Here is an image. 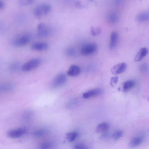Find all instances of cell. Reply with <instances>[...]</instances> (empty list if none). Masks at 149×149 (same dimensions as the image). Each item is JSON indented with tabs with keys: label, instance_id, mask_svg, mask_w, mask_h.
Wrapping results in <instances>:
<instances>
[{
	"label": "cell",
	"instance_id": "18",
	"mask_svg": "<svg viewBox=\"0 0 149 149\" xmlns=\"http://www.w3.org/2000/svg\"><path fill=\"white\" fill-rule=\"evenodd\" d=\"M14 87V85L13 84L6 83L0 86V90L3 92H8L12 90Z\"/></svg>",
	"mask_w": 149,
	"mask_h": 149
},
{
	"label": "cell",
	"instance_id": "10",
	"mask_svg": "<svg viewBox=\"0 0 149 149\" xmlns=\"http://www.w3.org/2000/svg\"><path fill=\"white\" fill-rule=\"evenodd\" d=\"M118 36V33L116 31H112L110 36V41L109 47L111 49H114L117 44Z\"/></svg>",
	"mask_w": 149,
	"mask_h": 149
},
{
	"label": "cell",
	"instance_id": "21",
	"mask_svg": "<svg viewBox=\"0 0 149 149\" xmlns=\"http://www.w3.org/2000/svg\"><path fill=\"white\" fill-rule=\"evenodd\" d=\"M47 132V130L45 129H40L35 131L33 133L34 135L36 136H40L45 135Z\"/></svg>",
	"mask_w": 149,
	"mask_h": 149
},
{
	"label": "cell",
	"instance_id": "22",
	"mask_svg": "<svg viewBox=\"0 0 149 149\" xmlns=\"http://www.w3.org/2000/svg\"><path fill=\"white\" fill-rule=\"evenodd\" d=\"M118 16L115 13H111L108 16L109 21L112 23H116L118 21Z\"/></svg>",
	"mask_w": 149,
	"mask_h": 149
},
{
	"label": "cell",
	"instance_id": "13",
	"mask_svg": "<svg viewBox=\"0 0 149 149\" xmlns=\"http://www.w3.org/2000/svg\"><path fill=\"white\" fill-rule=\"evenodd\" d=\"M48 47V44L44 42H36L32 45L31 48L35 51H40L47 49Z\"/></svg>",
	"mask_w": 149,
	"mask_h": 149
},
{
	"label": "cell",
	"instance_id": "33",
	"mask_svg": "<svg viewBox=\"0 0 149 149\" xmlns=\"http://www.w3.org/2000/svg\"><path fill=\"white\" fill-rule=\"evenodd\" d=\"M148 101H149V97L148 98Z\"/></svg>",
	"mask_w": 149,
	"mask_h": 149
},
{
	"label": "cell",
	"instance_id": "31",
	"mask_svg": "<svg viewBox=\"0 0 149 149\" xmlns=\"http://www.w3.org/2000/svg\"><path fill=\"white\" fill-rule=\"evenodd\" d=\"M67 54L69 55H72L74 53V50L72 48H69L67 51Z\"/></svg>",
	"mask_w": 149,
	"mask_h": 149
},
{
	"label": "cell",
	"instance_id": "29",
	"mask_svg": "<svg viewBox=\"0 0 149 149\" xmlns=\"http://www.w3.org/2000/svg\"><path fill=\"white\" fill-rule=\"evenodd\" d=\"M118 79V77L117 76L113 77L111 78L110 84L113 87L117 83Z\"/></svg>",
	"mask_w": 149,
	"mask_h": 149
},
{
	"label": "cell",
	"instance_id": "30",
	"mask_svg": "<svg viewBox=\"0 0 149 149\" xmlns=\"http://www.w3.org/2000/svg\"><path fill=\"white\" fill-rule=\"evenodd\" d=\"M32 115V112L30 111H26L23 115V117L24 119H27L29 118Z\"/></svg>",
	"mask_w": 149,
	"mask_h": 149
},
{
	"label": "cell",
	"instance_id": "3",
	"mask_svg": "<svg viewBox=\"0 0 149 149\" xmlns=\"http://www.w3.org/2000/svg\"><path fill=\"white\" fill-rule=\"evenodd\" d=\"M40 60L38 58H32L23 64L21 69L23 71L31 70L37 68L40 64Z\"/></svg>",
	"mask_w": 149,
	"mask_h": 149
},
{
	"label": "cell",
	"instance_id": "5",
	"mask_svg": "<svg viewBox=\"0 0 149 149\" xmlns=\"http://www.w3.org/2000/svg\"><path fill=\"white\" fill-rule=\"evenodd\" d=\"M97 46L93 43H90L83 46L81 49V54L84 56H88L94 53L96 51Z\"/></svg>",
	"mask_w": 149,
	"mask_h": 149
},
{
	"label": "cell",
	"instance_id": "28",
	"mask_svg": "<svg viewBox=\"0 0 149 149\" xmlns=\"http://www.w3.org/2000/svg\"><path fill=\"white\" fill-rule=\"evenodd\" d=\"M149 65L146 63L142 64L140 66V70L142 72H146L148 70Z\"/></svg>",
	"mask_w": 149,
	"mask_h": 149
},
{
	"label": "cell",
	"instance_id": "2",
	"mask_svg": "<svg viewBox=\"0 0 149 149\" xmlns=\"http://www.w3.org/2000/svg\"><path fill=\"white\" fill-rule=\"evenodd\" d=\"M31 38V35L29 34L22 35L15 38L12 41V44L17 47L24 46L29 43Z\"/></svg>",
	"mask_w": 149,
	"mask_h": 149
},
{
	"label": "cell",
	"instance_id": "7",
	"mask_svg": "<svg viewBox=\"0 0 149 149\" xmlns=\"http://www.w3.org/2000/svg\"><path fill=\"white\" fill-rule=\"evenodd\" d=\"M26 132V130L24 128H19L9 130L7 134L10 138L15 139L20 137L24 134Z\"/></svg>",
	"mask_w": 149,
	"mask_h": 149
},
{
	"label": "cell",
	"instance_id": "32",
	"mask_svg": "<svg viewBox=\"0 0 149 149\" xmlns=\"http://www.w3.org/2000/svg\"><path fill=\"white\" fill-rule=\"evenodd\" d=\"M5 5L4 2L1 0L0 1V9H3L5 7Z\"/></svg>",
	"mask_w": 149,
	"mask_h": 149
},
{
	"label": "cell",
	"instance_id": "16",
	"mask_svg": "<svg viewBox=\"0 0 149 149\" xmlns=\"http://www.w3.org/2000/svg\"><path fill=\"white\" fill-rule=\"evenodd\" d=\"M109 125L106 122H103L99 124L97 127L96 131L97 133L103 132L109 129Z\"/></svg>",
	"mask_w": 149,
	"mask_h": 149
},
{
	"label": "cell",
	"instance_id": "17",
	"mask_svg": "<svg viewBox=\"0 0 149 149\" xmlns=\"http://www.w3.org/2000/svg\"><path fill=\"white\" fill-rule=\"evenodd\" d=\"M137 20L140 22H143L149 20V13L143 12L139 14L137 17Z\"/></svg>",
	"mask_w": 149,
	"mask_h": 149
},
{
	"label": "cell",
	"instance_id": "14",
	"mask_svg": "<svg viewBox=\"0 0 149 149\" xmlns=\"http://www.w3.org/2000/svg\"><path fill=\"white\" fill-rule=\"evenodd\" d=\"M80 72V68L77 65H72L68 69L67 74L68 75L72 77H74L79 75Z\"/></svg>",
	"mask_w": 149,
	"mask_h": 149
},
{
	"label": "cell",
	"instance_id": "27",
	"mask_svg": "<svg viewBox=\"0 0 149 149\" xmlns=\"http://www.w3.org/2000/svg\"><path fill=\"white\" fill-rule=\"evenodd\" d=\"M73 149H89L86 146L81 143H77L73 146Z\"/></svg>",
	"mask_w": 149,
	"mask_h": 149
},
{
	"label": "cell",
	"instance_id": "4",
	"mask_svg": "<svg viewBox=\"0 0 149 149\" xmlns=\"http://www.w3.org/2000/svg\"><path fill=\"white\" fill-rule=\"evenodd\" d=\"M51 33L50 29L45 23L41 22L38 25L37 34L38 37L40 38L47 37Z\"/></svg>",
	"mask_w": 149,
	"mask_h": 149
},
{
	"label": "cell",
	"instance_id": "9",
	"mask_svg": "<svg viewBox=\"0 0 149 149\" xmlns=\"http://www.w3.org/2000/svg\"><path fill=\"white\" fill-rule=\"evenodd\" d=\"M103 92V90L102 88H96L85 92L83 94V97L84 98L88 99L100 95Z\"/></svg>",
	"mask_w": 149,
	"mask_h": 149
},
{
	"label": "cell",
	"instance_id": "19",
	"mask_svg": "<svg viewBox=\"0 0 149 149\" xmlns=\"http://www.w3.org/2000/svg\"><path fill=\"white\" fill-rule=\"evenodd\" d=\"M78 136L77 132H70L66 134V137L70 142L74 141Z\"/></svg>",
	"mask_w": 149,
	"mask_h": 149
},
{
	"label": "cell",
	"instance_id": "8",
	"mask_svg": "<svg viewBox=\"0 0 149 149\" xmlns=\"http://www.w3.org/2000/svg\"><path fill=\"white\" fill-rule=\"evenodd\" d=\"M127 67V64L124 62L117 64L111 68V72L114 75L121 73L126 70Z\"/></svg>",
	"mask_w": 149,
	"mask_h": 149
},
{
	"label": "cell",
	"instance_id": "25",
	"mask_svg": "<svg viewBox=\"0 0 149 149\" xmlns=\"http://www.w3.org/2000/svg\"><path fill=\"white\" fill-rule=\"evenodd\" d=\"M34 1H35L33 0H20L19 1V3L20 5L24 6L32 4Z\"/></svg>",
	"mask_w": 149,
	"mask_h": 149
},
{
	"label": "cell",
	"instance_id": "6",
	"mask_svg": "<svg viewBox=\"0 0 149 149\" xmlns=\"http://www.w3.org/2000/svg\"><path fill=\"white\" fill-rule=\"evenodd\" d=\"M67 77L63 73L57 74L51 84V87L56 88L63 84L66 82Z\"/></svg>",
	"mask_w": 149,
	"mask_h": 149
},
{
	"label": "cell",
	"instance_id": "20",
	"mask_svg": "<svg viewBox=\"0 0 149 149\" xmlns=\"http://www.w3.org/2000/svg\"><path fill=\"white\" fill-rule=\"evenodd\" d=\"M123 134V132L122 130H117L113 133L112 137L114 140H117L121 137Z\"/></svg>",
	"mask_w": 149,
	"mask_h": 149
},
{
	"label": "cell",
	"instance_id": "12",
	"mask_svg": "<svg viewBox=\"0 0 149 149\" xmlns=\"http://www.w3.org/2000/svg\"><path fill=\"white\" fill-rule=\"evenodd\" d=\"M148 53V49L146 47L141 48L137 52L134 58V61L139 62L145 57Z\"/></svg>",
	"mask_w": 149,
	"mask_h": 149
},
{
	"label": "cell",
	"instance_id": "1",
	"mask_svg": "<svg viewBox=\"0 0 149 149\" xmlns=\"http://www.w3.org/2000/svg\"><path fill=\"white\" fill-rule=\"evenodd\" d=\"M51 6L47 3H42L38 5L35 9L34 15L37 18H41L46 16L50 11Z\"/></svg>",
	"mask_w": 149,
	"mask_h": 149
},
{
	"label": "cell",
	"instance_id": "15",
	"mask_svg": "<svg viewBox=\"0 0 149 149\" xmlns=\"http://www.w3.org/2000/svg\"><path fill=\"white\" fill-rule=\"evenodd\" d=\"M135 84V82L133 80H128L125 81L123 84V91L124 92L129 91L134 86Z\"/></svg>",
	"mask_w": 149,
	"mask_h": 149
},
{
	"label": "cell",
	"instance_id": "23",
	"mask_svg": "<svg viewBox=\"0 0 149 149\" xmlns=\"http://www.w3.org/2000/svg\"><path fill=\"white\" fill-rule=\"evenodd\" d=\"M100 32V28L97 27H92L91 29V33L94 36L98 35Z\"/></svg>",
	"mask_w": 149,
	"mask_h": 149
},
{
	"label": "cell",
	"instance_id": "11",
	"mask_svg": "<svg viewBox=\"0 0 149 149\" xmlns=\"http://www.w3.org/2000/svg\"><path fill=\"white\" fill-rule=\"evenodd\" d=\"M141 136H137L133 138L130 141L128 146L131 148H134L140 145L143 141Z\"/></svg>",
	"mask_w": 149,
	"mask_h": 149
},
{
	"label": "cell",
	"instance_id": "24",
	"mask_svg": "<svg viewBox=\"0 0 149 149\" xmlns=\"http://www.w3.org/2000/svg\"><path fill=\"white\" fill-rule=\"evenodd\" d=\"M52 146V144L50 142H45L41 144L40 149H50Z\"/></svg>",
	"mask_w": 149,
	"mask_h": 149
},
{
	"label": "cell",
	"instance_id": "26",
	"mask_svg": "<svg viewBox=\"0 0 149 149\" xmlns=\"http://www.w3.org/2000/svg\"><path fill=\"white\" fill-rule=\"evenodd\" d=\"M20 67V64L18 62H15L12 63L10 67V69L13 71H17Z\"/></svg>",
	"mask_w": 149,
	"mask_h": 149
}]
</instances>
